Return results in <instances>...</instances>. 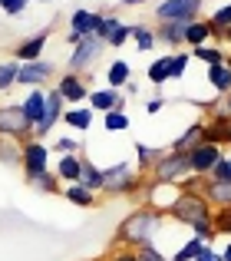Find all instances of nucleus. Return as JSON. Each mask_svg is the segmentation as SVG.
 I'll return each mask as SVG.
<instances>
[{
    "instance_id": "1",
    "label": "nucleus",
    "mask_w": 231,
    "mask_h": 261,
    "mask_svg": "<svg viewBox=\"0 0 231 261\" xmlns=\"http://www.w3.org/2000/svg\"><path fill=\"white\" fill-rule=\"evenodd\" d=\"M162 212L152 208V205H142V208L129 212L119 225H115L112 245H122V248H142V245H152L155 231H159Z\"/></svg>"
},
{
    "instance_id": "2",
    "label": "nucleus",
    "mask_w": 231,
    "mask_h": 261,
    "mask_svg": "<svg viewBox=\"0 0 231 261\" xmlns=\"http://www.w3.org/2000/svg\"><path fill=\"white\" fill-rule=\"evenodd\" d=\"M212 212H215L212 202L198 189H182L175 195V202L162 208V215L175 218V222L188 225V228H198V225H212Z\"/></svg>"
},
{
    "instance_id": "3",
    "label": "nucleus",
    "mask_w": 231,
    "mask_h": 261,
    "mask_svg": "<svg viewBox=\"0 0 231 261\" xmlns=\"http://www.w3.org/2000/svg\"><path fill=\"white\" fill-rule=\"evenodd\" d=\"M192 175V166H188V152H162L159 162L152 166V182H142V189H149V198H152V189H162V185H175L185 182Z\"/></svg>"
},
{
    "instance_id": "4",
    "label": "nucleus",
    "mask_w": 231,
    "mask_h": 261,
    "mask_svg": "<svg viewBox=\"0 0 231 261\" xmlns=\"http://www.w3.org/2000/svg\"><path fill=\"white\" fill-rule=\"evenodd\" d=\"M142 182H146V175L135 172L129 162H115V166L103 169V195H135V192H142Z\"/></svg>"
},
{
    "instance_id": "5",
    "label": "nucleus",
    "mask_w": 231,
    "mask_h": 261,
    "mask_svg": "<svg viewBox=\"0 0 231 261\" xmlns=\"http://www.w3.org/2000/svg\"><path fill=\"white\" fill-rule=\"evenodd\" d=\"M0 136L17 139V142L33 139V126H30V119L23 116L20 106H0Z\"/></svg>"
},
{
    "instance_id": "6",
    "label": "nucleus",
    "mask_w": 231,
    "mask_h": 261,
    "mask_svg": "<svg viewBox=\"0 0 231 261\" xmlns=\"http://www.w3.org/2000/svg\"><path fill=\"white\" fill-rule=\"evenodd\" d=\"M46 159H50V149H46L40 139H26L23 142V162H20V169H23L26 182H33V178H40L46 172Z\"/></svg>"
},
{
    "instance_id": "7",
    "label": "nucleus",
    "mask_w": 231,
    "mask_h": 261,
    "mask_svg": "<svg viewBox=\"0 0 231 261\" xmlns=\"http://www.w3.org/2000/svg\"><path fill=\"white\" fill-rule=\"evenodd\" d=\"M63 106H66V102H63V96L56 93V86L46 89V109H43V116H40V119L33 122V139L43 142V136L50 133V129L56 126L60 119H63Z\"/></svg>"
},
{
    "instance_id": "8",
    "label": "nucleus",
    "mask_w": 231,
    "mask_h": 261,
    "mask_svg": "<svg viewBox=\"0 0 231 261\" xmlns=\"http://www.w3.org/2000/svg\"><path fill=\"white\" fill-rule=\"evenodd\" d=\"M103 46H106V43H99L96 37H83L76 46H73V53H70V73H86V70H90V66L99 60Z\"/></svg>"
},
{
    "instance_id": "9",
    "label": "nucleus",
    "mask_w": 231,
    "mask_h": 261,
    "mask_svg": "<svg viewBox=\"0 0 231 261\" xmlns=\"http://www.w3.org/2000/svg\"><path fill=\"white\" fill-rule=\"evenodd\" d=\"M201 0H162L155 7V20L165 23V20H198Z\"/></svg>"
},
{
    "instance_id": "10",
    "label": "nucleus",
    "mask_w": 231,
    "mask_h": 261,
    "mask_svg": "<svg viewBox=\"0 0 231 261\" xmlns=\"http://www.w3.org/2000/svg\"><path fill=\"white\" fill-rule=\"evenodd\" d=\"M228 126H231V116L225 109H208V119L201 122V142L228 146Z\"/></svg>"
},
{
    "instance_id": "11",
    "label": "nucleus",
    "mask_w": 231,
    "mask_h": 261,
    "mask_svg": "<svg viewBox=\"0 0 231 261\" xmlns=\"http://www.w3.org/2000/svg\"><path fill=\"white\" fill-rule=\"evenodd\" d=\"M221 159V146H212V142H198V146L188 152V166H192V175L208 178V172L215 169V162Z\"/></svg>"
},
{
    "instance_id": "12",
    "label": "nucleus",
    "mask_w": 231,
    "mask_h": 261,
    "mask_svg": "<svg viewBox=\"0 0 231 261\" xmlns=\"http://www.w3.org/2000/svg\"><path fill=\"white\" fill-rule=\"evenodd\" d=\"M53 76V63L46 60H33V63H20L17 66V83L20 86H46V80Z\"/></svg>"
},
{
    "instance_id": "13",
    "label": "nucleus",
    "mask_w": 231,
    "mask_h": 261,
    "mask_svg": "<svg viewBox=\"0 0 231 261\" xmlns=\"http://www.w3.org/2000/svg\"><path fill=\"white\" fill-rule=\"evenodd\" d=\"M192 20H165V23H155V43H165L168 50H179L185 46V30Z\"/></svg>"
},
{
    "instance_id": "14",
    "label": "nucleus",
    "mask_w": 231,
    "mask_h": 261,
    "mask_svg": "<svg viewBox=\"0 0 231 261\" xmlns=\"http://www.w3.org/2000/svg\"><path fill=\"white\" fill-rule=\"evenodd\" d=\"M56 93L63 96V102H83V99H90V86H86V80L79 76V73H66V76H60Z\"/></svg>"
},
{
    "instance_id": "15",
    "label": "nucleus",
    "mask_w": 231,
    "mask_h": 261,
    "mask_svg": "<svg viewBox=\"0 0 231 261\" xmlns=\"http://www.w3.org/2000/svg\"><path fill=\"white\" fill-rule=\"evenodd\" d=\"M90 109L93 113H112V109H126V96L119 89H90Z\"/></svg>"
},
{
    "instance_id": "16",
    "label": "nucleus",
    "mask_w": 231,
    "mask_h": 261,
    "mask_svg": "<svg viewBox=\"0 0 231 261\" xmlns=\"http://www.w3.org/2000/svg\"><path fill=\"white\" fill-rule=\"evenodd\" d=\"M103 23V13L99 10H73L70 17V33H76V37H96V27Z\"/></svg>"
},
{
    "instance_id": "17",
    "label": "nucleus",
    "mask_w": 231,
    "mask_h": 261,
    "mask_svg": "<svg viewBox=\"0 0 231 261\" xmlns=\"http://www.w3.org/2000/svg\"><path fill=\"white\" fill-rule=\"evenodd\" d=\"M46 40H50V30H43V33H33L30 40H23V43L17 46V63H33V60H43V46H46Z\"/></svg>"
},
{
    "instance_id": "18",
    "label": "nucleus",
    "mask_w": 231,
    "mask_h": 261,
    "mask_svg": "<svg viewBox=\"0 0 231 261\" xmlns=\"http://www.w3.org/2000/svg\"><path fill=\"white\" fill-rule=\"evenodd\" d=\"M201 195L212 202V208H231V182H201Z\"/></svg>"
},
{
    "instance_id": "19",
    "label": "nucleus",
    "mask_w": 231,
    "mask_h": 261,
    "mask_svg": "<svg viewBox=\"0 0 231 261\" xmlns=\"http://www.w3.org/2000/svg\"><path fill=\"white\" fill-rule=\"evenodd\" d=\"M76 185H83L93 195H99V192H103V169H96V162L83 155V159H79V182Z\"/></svg>"
},
{
    "instance_id": "20",
    "label": "nucleus",
    "mask_w": 231,
    "mask_h": 261,
    "mask_svg": "<svg viewBox=\"0 0 231 261\" xmlns=\"http://www.w3.org/2000/svg\"><path fill=\"white\" fill-rule=\"evenodd\" d=\"M20 109H23V116L30 119V126L43 116V109H46V89L43 86H37V89H30V96H26L23 102H20Z\"/></svg>"
},
{
    "instance_id": "21",
    "label": "nucleus",
    "mask_w": 231,
    "mask_h": 261,
    "mask_svg": "<svg viewBox=\"0 0 231 261\" xmlns=\"http://www.w3.org/2000/svg\"><path fill=\"white\" fill-rule=\"evenodd\" d=\"M208 83H212L215 93H221V96L228 93V89H231V60L208 66Z\"/></svg>"
},
{
    "instance_id": "22",
    "label": "nucleus",
    "mask_w": 231,
    "mask_h": 261,
    "mask_svg": "<svg viewBox=\"0 0 231 261\" xmlns=\"http://www.w3.org/2000/svg\"><path fill=\"white\" fill-rule=\"evenodd\" d=\"M79 159H83L79 152L60 155V166H56V178H60V182H70V185L79 182Z\"/></svg>"
},
{
    "instance_id": "23",
    "label": "nucleus",
    "mask_w": 231,
    "mask_h": 261,
    "mask_svg": "<svg viewBox=\"0 0 231 261\" xmlns=\"http://www.w3.org/2000/svg\"><path fill=\"white\" fill-rule=\"evenodd\" d=\"M208 40H212V27H208V20H192L185 30V46H205Z\"/></svg>"
},
{
    "instance_id": "24",
    "label": "nucleus",
    "mask_w": 231,
    "mask_h": 261,
    "mask_svg": "<svg viewBox=\"0 0 231 261\" xmlns=\"http://www.w3.org/2000/svg\"><path fill=\"white\" fill-rule=\"evenodd\" d=\"M60 195H63L66 202L79 205V208H93V205H96V195H93L90 189H83V185H63V189H60Z\"/></svg>"
},
{
    "instance_id": "25",
    "label": "nucleus",
    "mask_w": 231,
    "mask_h": 261,
    "mask_svg": "<svg viewBox=\"0 0 231 261\" xmlns=\"http://www.w3.org/2000/svg\"><path fill=\"white\" fill-rule=\"evenodd\" d=\"M198 142H201V119H198V122H192V126H188L185 133H182L179 139L172 142V152H192Z\"/></svg>"
},
{
    "instance_id": "26",
    "label": "nucleus",
    "mask_w": 231,
    "mask_h": 261,
    "mask_svg": "<svg viewBox=\"0 0 231 261\" xmlns=\"http://www.w3.org/2000/svg\"><path fill=\"white\" fill-rule=\"evenodd\" d=\"M0 162H4V166H20V162H23V142L0 136Z\"/></svg>"
},
{
    "instance_id": "27",
    "label": "nucleus",
    "mask_w": 231,
    "mask_h": 261,
    "mask_svg": "<svg viewBox=\"0 0 231 261\" xmlns=\"http://www.w3.org/2000/svg\"><path fill=\"white\" fill-rule=\"evenodd\" d=\"M63 122L70 129H90L93 126V109L90 106H76V109H63Z\"/></svg>"
},
{
    "instance_id": "28",
    "label": "nucleus",
    "mask_w": 231,
    "mask_h": 261,
    "mask_svg": "<svg viewBox=\"0 0 231 261\" xmlns=\"http://www.w3.org/2000/svg\"><path fill=\"white\" fill-rule=\"evenodd\" d=\"M188 57H195L198 63H205V66H215V63H225V50H221L218 43H205V46H195V50H188Z\"/></svg>"
},
{
    "instance_id": "29",
    "label": "nucleus",
    "mask_w": 231,
    "mask_h": 261,
    "mask_svg": "<svg viewBox=\"0 0 231 261\" xmlns=\"http://www.w3.org/2000/svg\"><path fill=\"white\" fill-rule=\"evenodd\" d=\"M168 66H172V53H165V57H159V60H152L149 63V83L152 86H162V83H168Z\"/></svg>"
},
{
    "instance_id": "30",
    "label": "nucleus",
    "mask_w": 231,
    "mask_h": 261,
    "mask_svg": "<svg viewBox=\"0 0 231 261\" xmlns=\"http://www.w3.org/2000/svg\"><path fill=\"white\" fill-rule=\"evenodd\" d=\"M165 152V149H159V146H146V142H135V155H139V172L146 175L149 169L159 162V155Z\"/></svg>"
},
{
    "instance_id": "31",
    "label": "nucleus",
    "mask_w": 231,
    "mask_h": 261,
    "mask_svg": "<svg viewBox=\"0 0 231 261\" xmlns=\"http://www.w3.org/2000/svg\"><path fill=\"white\" fill-rule=\"evenodd\" d=\"M129 76H132V66L126 63V60H112L109 73H106V80H109V89H119L129 83Z\"/></svg>"
},
{
    "instance_id": "32",
    "label": "nucleus",
    "mask_w": 231,
    "mask_h": 261,
    "mask_svg": "<svg viewBox=\"0 0 231 261\" xmlns=\"http://www.w3.org/2000/svg\"><path fill=\"white\" fill-rule=\"evenodd\" d=\"M103 129H106V133H126V129H129V116H126V109H112V113H103Z\"/></svg>"
},
{
    "instance_id": "33",
    "label": "nucleus",
    "mask_w": 231,
    "mask_h": 261,
    "mask_svg": "<svg viewBox=\"0 0 231 261\" xmlns=\"http://www.w3.org/2000/svg\"><path fill=\"white\" fill-rule=\"evenodd\" d=\"M132 37H135V50L149 53L155 46V30H149L146 23H132Z\"/></svg>"
},
{
    "instance_id": "34",
    "label": "nucleus",
    "mask_w": 231,
    "mask_h": 261,
    "mask_svg": "<svg viewBox=\"0 0 231 261\" xmlns=\"http://www.w3.org/2000/svg\"><path fill=\"white\" fill-rule=\"evenodd\" d=\"M201 245H205V242H201L198 235H192V238H188V242L182 245L179 251H175L172 258H168V261H195V255H198V251H201Z\"/></svg>"
},
{
    "instance_id": "35",
    "label": "nucleus",
    "mask_w": 231,
    "mask_h": 261,
    "mask_svg": "<svg viewBox=\"0 0 231 261\" xmlns=\"http://www.w3.org/2000/svg\"><path fill=\"white\" fill-rule=\"evenodd\" d=\"M212 228H215V235L231 238V208H215L212 212Z\"/></svg>"
},
{
    "instance_id": "36",
    "label": "nucleus",
    "mask_w": 231,
    "mask_h": 261,
    "mask_svg": "<svg viewBox=\"0 0 231 261\" xmlns=\"http://www.w3.org/2000/svg\"><path fill=\"white\" fill-rule=\"evenodd\" d=\"M119 23H122V20L115 17V13H103V23L96 27V40H99V43H106V40L119 30Z\"/></svg>"
},
{
    "instance_id": "37",
    "label": "nucleus",
    "mask_w": 231,
    "mask_h": 261,
    "mask_svg": "<svg viewBox=\"0 0 231 261\" xmlns=\"http://www.w3.org/2000/svg\"><path fill=\"white\" fill-rule=\"evenodd\" d=\"M212 182H231V155H221L218 162H215V169L208 172Z\"/></svg>"
},
{
    "instance_id": "38",
    "label": "nucleus",
    "mask_w": 231,
    "mask_h": 261,
    "mask_svg": "<svg viewBox=\"0 0 231 261\" xmlns=\"http://www.w3.org/2000/svg\"><path fill=\"white\" fill-rule=\"evenodd\" d=\"M33 185H37V189H43V192H50V195H60V189H63V185H60V178H56V172H50V169H46L40 178H33Z\"/></svg>"
},
{
    "instance_id": "39",
    "label": "nucleus",
    "mask_w": 231,
    "mask_h": 261,
    "mask_svg": "<svg viewBox=\"0 0 231 261\" xmlns=\"http://www.w3.org/2000/svg\"><path fill=\"white\" fill-rule=\"evenodd\" d=\"M188 53H172V66H168V80H182L188 70Z\"/></svg>"
},
{
    "instance_id": "40",
    "label": "nucleus",
    "mask_w": 231,
    "mask_h": 261,
    "mask_svg": "<svg viewBox=\"0 0 231 261\" xmlns=\"http://www.w3.org/2000/svg\"><path fill=\"white\" fill-rule=\"evenodd\" d=\"M17 60H10V63H0V89H10L17 83Z\"/></svg>"
},
{
    "instance_id": "41",
    "label": "nucleus",
    "mask_w": 231,
    "mask_h": 261,
    "mask_svg": "<svg viewBox=\"0 0 231 261\" xmlns=\"http://www.w3.org/2000/svg\"><path fill=\"white\" fill-rule=\"evenodd\" d=\"M103 261H139L135 258V248H122V245H112L103 255Z\"/></svg>"
},
{
    "instance_id": "42",
    "label": "nucleus",
    "mask_w": 231,
    "mask_h": 261,
    "mask_svg": "<svg viewBox=\"0 0 231 261\" xmlns=\"http://www.w3.org/2000/svg\"><path fill=\"white\" fill-rule=\"evenodd\" d=\"M135 258H139V261H168L155 245H142V248H135Z\"/></svg>"
},
{
    "instance_id": "43",
    "label": "nucleus",
    "mask_w": 231,
    "mask_h": 261,
    "mask_svg": "<svg viewBox=\"0 0 231 261\" xmlns=\"http://www.w3.org/2000/svg\"><path fill=\"white\" fill-rule=\"evenodd\" d=\"M26 4H30V0H0V10H4L7 17H20V13L26 10Z\"/></svg>"
},
{
    "instance_id": "44",
    "label": "nucleus",
    "mask_w": 231,
    "mask_h": 261,
    "mask_svg": "<svg viewBox=\"0 0 231 261\" xmlns=\"http://www.w3.org/2000/svg\"><path fill=\"white\" fill-rule=\"evenodd\" d=\"M129 37H132V27H126V23H119V30H115L112 33V37L109 40H106V46H122V43H126V40Z\"/></svg>"
},
{
    "instance_id": "45",
    "label": "nucleus",
    "mask_w": 231,
    "mask_h": 261,
    "mask_svg": "<svg viewBox=\"0 0 231 261\" xmlns=\"http://www.w3.org/2000/svg\"><path fill=\"white\" fill-rule=\"evenodd\" d=\"M53 149H56L60 155H70V152H79V142L70 139V136H63V139H56V146H53Z\"/></svg>"
},
{
    "instance_id": "46",
    "label": "nucleus",
    "mask_w": 231,
    "mask_h": 261,
    "mask_svg": "<svg viewBox=\"0 0 231 261\" xmlns=\"http://www.w3.org/2000/svg\"><path fill=\"white\" fill-rule=\"evenodd\" d=\"M195 261H221V255H218V251H212L208 245H201V251L195 255Z\"/></svg>"
},
{
    "instance_id": "47",
    "label": "nucleus",
    "mask_w": 231,
    "mask_h": 261,
    "mask_svg": "<svg viewBox=\"0 0 231 261\" xmlns=\"http://www.w3.org/2000/svg\"><path fill=\"white\" fill-rule=\"evenodd\" d=\"M192 231H195V235H198V238H201L205 245H208V242L215 238V228H212V225H198V228H192Z\"/></svg>"
},
{
    "instance_id": "48",
    "label": "nucleus",
    "mask_w": 231,
    "mask_h": 261,
    "mask_svg": "<svg viewBox=\"0 0 231 261\" xmlns=\"http://www.w3.org/2000/svg\"><path fill=\"white\" fill-rule=\"evenodd\" d=\"M162 106H165V99H162V96H152V99H146V113H149V116H155Z\"/></svg>"
},
{
    "instance_id": "49",
    "label": "nucleus",
    "mask_w": 231,
    "mask_h": 261,
    "mask_svg": "<svg viewBox=\"0 0 231 261\" xmlns=\"http://www.w3.org/2000/svg\"><path fill=\"white\" fill-rule=\"evenodd\" d=\"M142 4H149V0H122V7H142Z\"/></svg>"
},
{
    "instance_id": "50",
    "label": "nucleus",
    "mask_w": 231,
    "mask_h": 261,
    "mask_svg": "<svg viewBox=\"0 0 231 261\" xmlns=\"http://www.w3.org/2000/svg\"><path fill=\"white\" fill-rule=\"evenodd\" d=\"M221 261H231V238H228V245H225V251H221Z\"/></svg>"
},
{
    "instance_id": "51",
    "label": "nucleus",
    "mask_w": 231,
    "mask_h": 261,
    "mask_svg": "<svg viewBox=\"0 0 231 261\" xmlns=\"http://www.w3.org/2000/svg\"><path fill=\"white\" fill-rule=\"evenodd\" d=\"M225 102H228V109H225V113L231 116V89H228V93H225Z\"/></svg>"
},
{
    "instance_id": "52",
    "label": "nucleus",
    "mask_w": 231,
    "mask_h": 261,
    "mask_svg": "<svg viewBox=\"0 0 231 261\" xmlns=\"http://www.w3.org/2000/svg\"><path fill=\"white\" fill-rule=\"evenodd\" d=\"M225 40H228V43H231V27H228V30H225Z\"/></svg>"
},
{
    "instance_id": "53",
    "label": "nucleus",
    "mask_w": 231,
    "mask_h": 261,
    "mask_svg": "<svg viewBox=\"0 0 231 261\" xmlns=\"http://www.w3.org/2000/svg\"><path fill=\"white\" fill-rule=\"evenodd\" d=\"M228 146H231V126H228Z\"/></svg>"
},
{
    "instance_id": "54",
    "label": "nucleus",
    "mask_w": 231,
    "mask_h": 261,
    "mask_svg": "<svg viewBox=\"0 0 231 261\" xmlns=\"http://www.w3.org/2000/svg\"><path fill=\"white\" fill-rule=\"evenodd\" d=\"M40 4H50V0H40Z\"/></svg>"
},
{
    "instance_id": "55",
    "label": "nucleus",
    "mask_w": 231,
    "mask_h": 261,
    "mask_svg": "<svg viewBox=\"0 0 231 261\" xmlns=\"http://www.w3.org/2000/svg\"><path fill=\"white\" fill-rule=\"evenodd\" d=\"M201 4H205V0H201Z\"/></svg>"
}]
</instances>
